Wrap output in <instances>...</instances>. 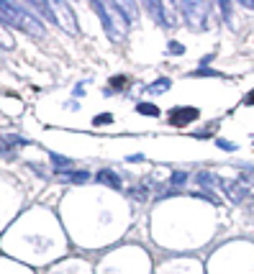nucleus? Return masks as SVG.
<instances>
[{
	"instance_id": "6e6552de",
	"label": "nucleus",
	"mask_w": 254,
	"mask_h": 274,
	"mask_svg": "<svg viewBox=\"0 0 254 274\" xmlns=\"http://www.w3.org/2000/svg\"><path fill=\"white\" fill-rule=\"evenodd\" d=\"M195 118H200L198 108H175L170 113V123L172 126H188L190 120H195Z\"/></svg>"
},
{
	"instance_id": "f03ea898",
	"label": "nucleus",
	"mask_w": 254,
	"mask_h": 274,
	"mask_svg": "<svg viewBox=\"0 0 254 274\" xmlns=\"http://www.w3.org/2000/svg\"><path fill=\"white\" fill-rule=\"evenodd\" d=\"M90 8L100 16L103 26H106V34L113 41H124L128 36V23L131 21L126 18V13L121 10V5H118V3H93Z\"/></svg>"
},
{
	"instance_id": "b1692460",
	"label": "nucleus",
	"mask_w": 254,
	"mask_h": 274,
	"mask_svg": "<svg viewBox=\"0 0 254 274\" xmlns=\"http://www.w3.org/2000/svg\"><path fill=\"white\" fill-rule=\"evenodd\" d=\"M141 159H144L141 154H131V157H128V162H141Z\"/></svg>"
},
{
	"instance_id": "6ab92c4d",
	"label": "nucleus",
	"mask_w": 254,
	"mask_h": 274,
	"mask_svg": "<svg viewBox=\"0 0 254 274\" xmlns=\"http://www.w3.org/2000/svg\"><path fill=\"white\" fill-rule=\"evenodd\" d=\"M111 85H113V87H118V90H121V87H126V85H128V80L124 77V74H118V77H113V80H111Z\"/></svg>"
},
{
	"instance_id": "dca6fc26",
	"label": "nucleus",
	"mask_w": 254,
	"mask_h": 274,
	"mask_svg": "<svg viewBox=\"0 0 254 274\" xmlns=\"http://www.w3.org/2000/svg\"><path fill=\"white\" fill-rule=\"evenodd\" d=\"M198 185H203V187H211V185H216V182H213V177L208 174V172H200V174H198ZM216 187H218V185H216Z\"/></svg>"
},
{
	"instance_id": "20e7f679",
	"label": "nucleus",
	"mask_w": 254,
	"mask_h": 274,
	"mask_svg": "<svg viewBox=\"0 0 254 274\" xmlns=\"http://www.w3.org/2000/svg\"><path fill=\"white\" fill-rule=\"evenodd\" d=\"M216 185H218L223 192H226V195H229V200H234V203H244L247 197L254 192L244 179H221V177H218V179H216Z\"/></svg>"
},
{
	"instance_id": "393cba45",
	"label": "nucleus",
	"mask_w": 254,
	"mask_h": 274,
	"mask_svg": "<svg viewBox=\"0 0 254 274\" xmlns=\"http://www.w3.org/2000/svg\"><path fill=\"white\" fill-rule=\"evenodd\" d=\"M242 5H244V8H252V10H254V0H244Z\"/></svg>"
},
{
	"instance_id": "2eb2a0df",
	"label": "nucleus",
	"mask_w": 254,
	"mask_h": 274,
	"mask_svg": "<svg viewBox=\"0 0 254 274\" xmlns=\"http://www.w3.org/2000/svg\"><path fill=\"white\" fill-rule=\"evenodd\" d=\"M108 123H113V115L111 113H100V115L93 118V126H108Z\"/></svg>"
},
{
	"instance_id": "aec40b11",
	"label": "nucleus",
	"mask_w": 254,
	"mask_h": 274,
	"mask_svg": "<svg viewBox=\"0 0 254 274\" xmlns=\"http://www.w3.org/2000/svg\"><path fill=\"white\" fill-rule=\"evenodd\" d=\"M170 54H185V47L177 41H170Z\"/></svg>"
},
{
	"instance_id": "a211bd4d",
	"label": "nucleus",
	"mask_w": 254,
	"mask_h": 274,
	"mask_svg": "<svg viewBox=\"0 0 254 274\" xmlns=\"http://www.w3.org/2000/svg\"><path fill=\"white\" fill-rule=\"evenodd\" d=\"M231 8H234L231 3H221V10H223V21H226V23L234 28V21H231Z\"/></svg>"
},
{
	"instance_id": "5701e85b",
	"label": "nucleus",
	"mask_w": 254,
	"mask_h": 274,
	"mask_svg": "<svg viewBox=\"0 0 254 274\" xmlns=\"http://www.w3.org/2000/svg\"><path fill=\"white\" fill-rule=\"evenodd\" d=\"M244 103H247V105H254V90H252V93L247 95V100H244Z\"/></svg>"
},
{
	"instance_id": "4be33fe9",
	"label": "nucleus",
	"mask_w": 254,
	"mask_h": 274,
	"mask_svg": "<svg viewBox=\"0 0 254 274\" xmlns=\"http://www.w3.org/2000/svg\"><path fill=\"white\" fill-rule=\"evenodd\" d=\"M198 74H205V77H221L218 72H211V69H198L195 74H192V77H198Z\"/></svg>"
},
{
	"instance_id": "ddd939ff",
	"label": "nucleus",
	"mask_w": 254,
	"mask_h": 274,
	"mask_svg": "<svg viewBox=\"0 0 254 274\" xmlns=\"http://www.w3.org/2000/svg\"><path fill=\"white\" fill-rule=\"evenodd\" d=\"M49 159H52V164L57 166V172H64V169H69V166L74 164L72 159H67V157H62V154H52Z\"/></svg>"
},
{
	"instance_id": "412c9836",
	"label": "nucleus",
	"mask_w": 254,
	"mask_h": 274,
	"mask_svg": "<svg viewBox=\"0 0 254 274\" xmlns=\"http://www.w3.org/2000/svg\"><path fill=\"white\" fill-rule=\"evenodd\" d=\"M216 144H218L221 149H226V151H234V149H236V144H231V141H226V139H216Z\"/></svg>"
},
{
	"instance_id": "7ed1b4c3",
	"label": "nucleus",
	"mask_w": 254,
	"mask_h": 274,
	"mask_svg": "<svg viewBox=\"0 0 254 274\" xmlns=\"http://www.w3.org/2000/svg\"><path fill=\"white\" fill-rule=\"evenodd\" d=\"M177 8L183 10L188 26L195 28V31H205V28L213 23V16H211L213 5L205 3V0H200V3H198V0H185V3H180Z\"/></svg>"
},
{
	"instance_id": "0eeeda50",
	"label": "nucleus",
	"mask_w": 254,
	"mask_h": 274,
	"mask_svg": "<svg viewBox=\"0 0 254 274\" xmlns=\"http://www.w3.org/2000/svg\"><path fill=\"white\" fill-rule=\"evenodd\" d=\"M31 141L28 139H21V136H0V154H3L5 159H13L16 157V151L18 149H23V146H28Z\"/></svg>"
},
{
	"instance_id": "9d476101",
	"label": "nucleus",
	"mask_w": 254,
	"mask_h": 274,
	"mask_svg": "<svg viewBox=\"0 0 254 274\" xmlns=\"http://www.w3.org/2000/svg\"><path fill=\"white\" fill-rule=\"evenodd\" d=\"M28 8H31V10H39V13H41V16L47 18V21L57 23V21H54V10H52V5H49V3H31Z\"/></svg>"
},
{
	"instance_id": "4468645a",
	"label": "nucleus",
	"mask_w": 254,
	"mask_h": 274,
	"mask_svg": "<svg viewBox=\"0 0 254 274\" xmlns=\"http://www.w3.org/2000/svg\"><path fill=\"white\" fill-rule=\"evenodd\" d=\"M136 110H139L141 115H154V118H159V108H157V105H152V103H139Z\"/></svg>"
},
{
	"instance_id": "1a4fd4ad",
	"label": "nucleus",
	"mask_w": 254,
	"mask_h": 274,
	"mask_svg": "<svg viewBox=\"0 0 254 274\" xmlns=\"http://www.w3.org/2000/svg\"><path fill=\"white\" fill-rule=\"evenodd\" d=\"M98 182H103V185H108V187H113V190H121L124 185H121V177H118L116 172H111V169H100L98 172Z\"/></svg>"
},
{
	"instance_id": "39448f33",
	"label": "nucleus",
	"mask_w": 254,
	"mask_h": 274,
	"mask_svg": "<svg viewBox=\"0 0 254 274\" xmlns=\"http://www.w3.org/2000/svg\"><path fill=\"white\" fill-rule=\"evenodd\" d=\"M146 8L154 13V21L162 23L164 28L177 26V5L175 3H154V0H149Z\"/></svg>"
},
{
	"instance_id": "423d86ee",
	"label": "nucleus",
	"mask_w": 254,
	"mask_h": 274,
	"mask_svg": "<svg viewBox=\"0 0 254 274\" xmlns=\"http://www.w3.org/2000/svg\"><path fill=\"white\" fill-rule=\"evenodd\" d=\"M52 10H54V21L64 28V31L69 34H77V23H74V18H69V5L67 3H49Z\"/></svg>"
},
{
	"instance_id": "9b49d317",
	"label": "nucleus",
	"mask_w": 254,
	"mask_h": 274,
	"mask_svg": "<svg viewBox=\"0 0 254 274\" xmlns=\"http://www.w3.org/2000/svg\"><path fill=\"white\" fill-rule=\"evenodd\" d=\"M170 85H172V82H170L167 77H162V80H157V82L149 85L146 93H149V95H159V93H164V90H170Z\"/></svg>"
},
{
	"instance_id": "f8f14e48",
	"label": "nucleus",
	"mask_w": 254,
	"mask_h": 274,
	"mask_svg": "<svg viewBox=\"0 0 254 274\" xmlns=\"http://www.w3.org/2000/svg\"><path fill=\"white\" fill-rule=\"evenodd\" d=\"M59 177H64L67 182H77V185H82V182L90 179V174L87 172H57Z\"/></svg>"
},
{
	"instance_id": "f3484780",
	"label": "nucleus",
	"mask_w": 254,
	"mask_h": 274,
	"mask_svg": "<svg viewBox=\"0 0 254 274\" xmlns=\"http://www.w3.org/2000/svg\"><path fill=\"white\" fill-rule=\"evenodd\" d=\"M170 182H172V185H175V187H183V185H185V182H188V174H185V172H175Z\"/></svg>"
},
{
	"instance_id": "f257e3e1",
	"label": "nucleus",
	"mask_w": 254,
	"mask_h": 274,
	"mask_svg": "<svg viewBox=\"0 0 254 274\" xmlns=\"http://www.w3.org/2000/svg\"><path fill=\"white\" fill-rule=\"evenodd\" d=\"M0 23H5L10 28H18V31H26L28 36H36V39L47 36L44 23L34 16V13H28L26 5H21V3H0Z\"/></svg>"
}]
</instances>
